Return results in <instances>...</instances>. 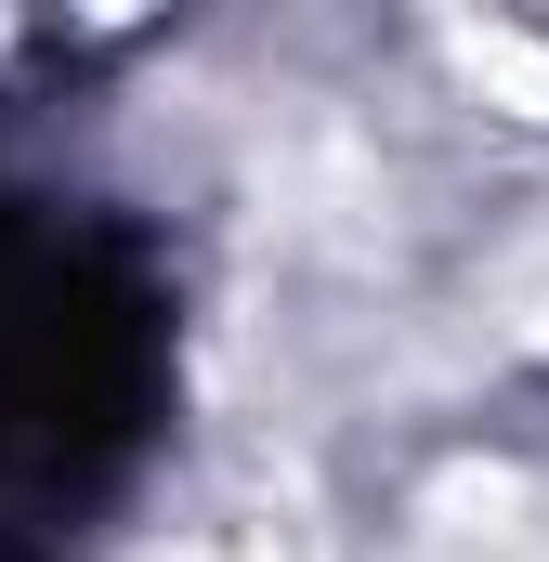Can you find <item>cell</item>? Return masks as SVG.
<instances>
[{
	"mask_svg": "<svg viewBox=\"0 0 549 562\" xmlns=\"http://www.w3.org/2000/svg\"><path fill=\"white\" fill-rule=\"evenodd\" d=\"M445 53H458V66H471L484 92H511L524 119H549V53H537V40H511V26H458Z\"/></svg>",
	"mask_w": 549,
	"mask_h": 562,
	"instance_id": "6da1fadb",
	"label": "cell"
},
{
	"mask_svg": "<svg viewBox=\"0 0 549 562\" xmlns=\"http://www.w3.org/2000/svg\"><path fill=\"white\" fill-rule=\"evenodd\" d=\"M524 340H537V353H549V301H537V314H524Z\"/></svg>",
	"mask_w": 549,
	"mask_h": 562,
	"instance_id": "7a4b0ae2",
	"label": "cell"
}]
</instances>
